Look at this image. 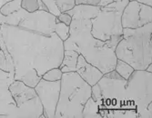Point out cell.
I'll return each mask as SVG.
<instances>
[{
  "mask_svg": "<svg viewBox=\"0 0 152 118\" xmlns=\"http://www.w3.org/2000/svg\"><path fill=\"white\" fill-rule=\"evenodd\" d=\"M42 1L45 4V6L47 7L48 12L51 13L52 15L58 17L61 13V11L59 10V8H58V7L55 0H42Z\"/></svg>",
  "mask_w": 152,
  "mask_h": 118,
  "instance_id": "24",
  "label": "cell"
},
{
  "mask_svg": "<svg viewBox=\"0 0 152 118\" xmlns=\"http://www.w3.org/2000/svg\"><path fill=\"white\" fill-rule=\"evenodd\" d=\"M82 118H101L98 104L92 97H89L85 104L82 112Z\"/></svg>",
  "mask_w": 152,
  "mask_h": 118,
  "instance_id": "16",
  "label": "cell"
},
{
  "mask_svg": "<svg viewBox=\"0 0 152 118\" xmlns=\"http://www.w3.org/2000/svg\"><path fill=\"white\" fill-rule=\"evenodd\" d=\"M21 8L27 12H35L37 10L48 11L42 0H22Z\"/></svg>",
  "mask_w": 152,
  "mask_h": 118,
  "instance_id": "19",
  "label": "cell"
},
{
  "mask_svg": "<svg viewBox=\"0 0 152 118\" xmlns=\"http://www.w3.org/2000/svg\"><path fill=\"white\" fill-rule=\"evenodd\" d=\"M8 1H11V0H0V7H1L4 4H6Z\"/></svg>",
  "mask_w": 152,
  "mask_h": 118,
  "instance_id": "30",
  "label": "cell"
},
{
  "mask_svg": "<svg viewBox=\"0 0 152 118\" xmlns=\"http://www.w3.org/2000/svg\"><path fill=\"white\" fill-rule=\"evenodd\" d=\"M126 84L127 80L112 70L91 86V97L101 118H139L137 106L127 97Z\"/></svg>",
  "mask_w": 152,
  "mask_h": 118,
  "instance_id": "2",
  "label": "cell"
},
{
  "mask_svg": "<svg viewBox=\"0 0 152 118\" xmlns=\"http://www.w3.org/2000/svg\"><path fill=\"white\" fill-rule=\"evenodd\" d=\"M61 12L70 10L75 7V0H55Z\"/></svg>",
  "mask_w": 152,
  "mask_h": 118,
  "instance_id": "23",
  "label": "cell"
},
{
  "mask_svg": "<svg viewBox=\"0 0 152 118\" xmlns=\"http://www.w3.org/2000/svg\"><path fill=\"white\" fill-rule=\"evenodd\" d=\"M152 22V7L136 0L128 3L121 14L123 28H137Z\"/></svg>",
  "mask_w": 152,
  "mask_h": 118,
  "instance_id": "11",
  "label": "cell"
},
{
  "mask_svg": "<svg viewBox=\"0 0 152 118\" xmlns=\"http://www.w3.org/2000/svg\"><path fill=\"white\" fill-rule=\"evenodd\" d=\"M89 97L91 86L77 72L63 73L54 118H82L83 108Z\"/></svg>",
  "mask_w": 152,
  "mask_h": 118,
  "instance_id": "5",
  "label": "cell"
},
{
  "mask_svg": "<svg viewBox=\"0 0 152 118\" xmlns=\"http://www.w3.org/2000/svg\"><path fill=\"white\" fill-rule=\"evenodd\" d=\"M34 88L42 104L45 118H54L59 98L60 80L47 81L41 79Z\"/></svg>",
  "mask_w": 152,
  "mask_h": 118,
  "instance_id": "10",
  "label": "cell"
},
{
  "mask_svg": "<svg viewBox=\"0 0 152 118\" xmlns=\"http://www.w3.org/2000/svg\"><path fill=\"white\" fill-rule=\"evenodd\" d=\"M57 22V17L48 11L37 10L35 12L25 11L23 18L17 27L28 29L47 35L54 34V27Z\"/></svg>",
  "mask_w": 152,
  "mask_h": 118,
  "instance_id": "9",
  "label": "cell"
},
{
  "mask_svg": "<svg viewBox=\"0 0 152 118\" xmlns=\"http://www.w3.org/2000/svg\"><path fill=\"white\" fill-rule=\"evenodd\" d=\"M9 91L16 103V108L8 118H45L42 104L34 87L15 80L9 85Z\"/></svg>",
  "mask_w": 152,
  "mask_h": 118,
  "instance_id": "7",
  "label": "cell"
},
{
  "mask_svg": "<svg viewBox=\"0 0 152 118\" xmlns=\"http://www.w3.org/2000/svg\"><path fill=\"white\" fill-rule=\"evenodd\" d=\"M0 118H7L6 114H0Z\"/></svg>",
  "mask_w": 152,
  "mask_h": 118,
  "instance_id": "31",
  "label": "cell"
},
{
  "mask_svg": "<svg viewBox=\"0 0 152 118\" xmlns=\"http://www.w3.org/2000/svg\"><path fill=\"white\" fill-rule=\"evenodd\" d=\"M1 35L13 59L15 80L35 87L48 70L59 67L64 46L55 33L47 35L4 23Z\"/></svg>",
  "mask_w": 152,
  "mask_h": 118,
  "instance_id": "1",
  "label": "cell"
},
{
  "mask_svg": "<svg viewBox=\"0 0 152 118\" xmlns=\"http://www.w3.org/2000/svg\"><path fill=\"white\" fill-rule=\"evenodd\" d=\"M129 1H132V0H129Z\"/></svg>",
  "mask_w": 152,
  "mask_h": 118,
  "instance_id": "32",
  "label": "cell"
},
{
  "mask_svg": "<svg viewBox=\"0 0 152 118\" xmlns=\"http://www.w3.org/2000/svg\"><path fill=\"white\" fill-rule=\"evenodd\" d=\"M136 1L148 7H152V0H136Z\"/></svg>",
  "mask_w": 152,
  "mask_h": 118,
  "instance_id": "27",
  "label": "cell"
},
{
  "mask_svg": "<svg viewBox=\"0 0 152 118\" xmlns=\"http://www.w3.org/2000/svg\"><path fill=\"white\" fill-rule=\"evenodd\" d=\"M129 2V0H101L100 3L99 4V7L114 9L122 14L124 8L126 7Z\"/></svg>",
  "mask_w": 152,
  "mask_h": 118,
  "instance_id": "17",
  "label": "cell"
},
{
  "mask_svg": "<svg viewBox=\"0 0 152 118\" xmlns=\"http://www.w3.org/2000/svg\"><path fill=\"white\" fill-rule=\"evenodd\" d=\"M14 81L15 74L0 69V114H6L7 118L16 108V103L9 91V85Z\"/></svg>",
  "mask_w": 152,
  "mask_h": 118,
  "instance_id": "12",
  "label": "cell"
},
{
  "mask_svg": "<svg viewBox=\"0 0 152 118\" xmlns=\"http://www.w3.org/2000/svg\"><path fill=\"white\" fill-rule=\"evenodd\" d=\"M69 38L77 46V53L103 74L115 68V51L107 44L95 38L91 34V19L72 18L69 25Z\"/></svg>",
  "mask_w": 152,
  "mask_h": 118,
  "instance_id": "3",
  "label": "cell"
},
{
  "mask_svg": "<svg viewBox=\"0 0 152 118\" xmlns=\"http://www.w3.org/2000/svg\"><path fill=\"white\" fill-rule=\"evenodd\" d=\"M62 75L63 73L59 67H54L48 70L42 75V79L47 81H59L62 77Z\"/></svg>",
  "mask_w": 152,
  "mask_h": 118,
  "instance_id": "22",
  "label": "cell"
},
{
  "mask_svg": "<svg viewBox=\"0 0 152 118\" xmlns=\"http://www.w3.org/2000/svg\"><path fill=\"white\" fill-rule=\"evenodd\" d=\"M123 27L121 25V14L114 9L100 7V11L91 19V34L101 41L117 35H122Z\"/></svg>",
  "mask_w": 152,
  "mask_h": 118,
  "instance_id": "8",
  "label": "cell"
},
{
  "mask_svg": "<svg viewBox=\"0 0 152 118\" xmlns=\"http://www.w3.org/2000/svg\"><path fill=\"white\" fill-rule=\"evenodd\" d=\"M100 1L101 0H75V4L76 5L84 4V5H91V6L99 7V4L100 3Z\"/></svg>",
  "mask_w": 152,
  "mask_h": 118,
  "instance_id": "26",
  "label": "cell"
},
{
  "mask_svg": "<svg viewBox=\"0 0 152 118\" xmlns=\"http://www.w3.org/2000/svg\"><path fill=\"white\" fill-rule=\"evenodd\" d=\"M69 31H70L69 25H66V24L57 19V22L55 24V27H54V33L56 34L63 42L69 37Z\"/></svg>",
  "mask_w": 152,
  "mask_h": 118,
  "instance_id": "21",
  "label": "cell"
},
{
  "mask_svg": "<svg viewBox=\"0 0 152 118\" xmlns=\"http://www.w3.org/2000/svg\"><path fill=\"white\" fill-rule=\"evenodd\" d=\"M100 11V7L91 5H75L73 8L66 11L68 13L72 18H84V19H93Z\"/></svg>",
  "mask_w": 152,
  "mask_h": 118,
  "instance_id": "14",
  "label": "cell"
},
{
  "mask_svg": "<svg viewBox=\"0 0 152 118\" xmlns=\"http://www.w3.org/2000/svg\"><path fill=\"white\" fill-rule=\"evenodd\" d=\"M7 16H3L1 13H0V33H1V25L4 23H7Z\"/></svg>",
  "mask_w": 152,
  "mask_h": 118,
  "instance_id": "28",
  "label": "cell"
},
{
  "mask_svg": "<svg viewBox=\"0 0 152 118\" xmlns=\"http://www.w3.org/2000/svg\"><path fill=\"white\" fill-rule=\"evenodd\" d=\"M114 70L121 77H123L124 79H126V80L129 79V77L131 75V74L135 71V69L131 67L130 64H129L127 62L120 60V59H117Z\"/></svg>",
  "mask_w": 152,
  "mask_h": 118,
  "instance_id": "18",
  "label": "cell"
},
{
  "mask_svg": "<svg viewBox=\"0 0 152 118\" xmlns=\"http://www.w3.org/2000/svg\"><path fill=\"white\" fill-rule=\"evenodd\" d=\"M146 71L147 72H149V73H152V63L148 65L147 68H146Z\"/></svg>",
  "mask_w": 152,
  "mask_h": 118,
  "instance_id": "29",
  "label": "cell"
},
{
  "mask_svg": "<svg viewBox=\"0 0 152 118\" xmlns=\"http://www.w3.org/2000/svg\"><path fill=\"white\" fill-rule=\"evenodd\" d=\"M22 0H11L0 7V13L3 16H9L21 8Z\"/></svg>",
  "mask_w": 152,
  "mask_h": 118,
  "instance_id": "20",
  "label": "cell"
},
{
  "mask_svg": "<svg viewBox=\"0 0 152 118\" xmlns=\"http://www.w3.org/2000/svg\"><path fill=\"white\" fill-rule=\"evenodd\" d=\"M79 54L73 50H64V56L59 68L62 73L76 72L77 57Z\"/></svg>",
  "mask_w": 152,
  "mask_h": 118,
  "instance_id": "15",
  "label": "cell"
},
{
  "mask_svg": "<svg viewBox=\"0 0 152 118\" xmlns=\"http://www.w3.org/2000/svg\"><path fill=\"white\" fill-rule=\"evenodd\" d=\"M57 19L58 21L66 24V25H70L71 21H72V17L66 12H61L60 14L57 17Z\"/></svg>",
  "mask_w": 152,
  "mask_h": 118,
  "instance_id": "25",
  "label": "cell"
},
{
  "mask_svg": "<svg viewBox=\"0 0 152 118\" xmlns=\"http://www.w3.org/2000/svg\"><path fill=\"white\" fill-rule=\"evenodd\" d=\"M76 72L90 86H93L98 83L104 75L98 67L88 63L81 55L77 57Z\"/></svg>",
  "mask_w": 152,
  "mask_h": 118,
  "instance_id": "13",
  "label": "cell"
},
{
  "mask_svg": "<svg viewBox=\"0 0 152 118\" xmlns=\"http://www.w3.org/2000/svg\"><path fill=\"white\" fill-rule=\"evenodd\" d=\"M126 95L137 106L139 118L152 117V73L135 70L127 80Z\"/></svg>",
  "mask_w": 152,
  "mask_h": 118,
  "instance_id": "6",
  "label": "cell"
},
{
  "mask_svg": "<svg viewBox=\"0 0 152 118\" xmlns=\"http://www.w3.org/2000/svg\"><path fill=\"white\" fill-rule=\"evenodd\" d=\"M152 22L137 28H123L115 48L117 59L127 62L135 70H146L152 63Z\"/></svg>",
  "mask_w": 152,
  "mask_h": 118,
  "instance_id": "4",
  "label": "cell"
}]
</instances>
